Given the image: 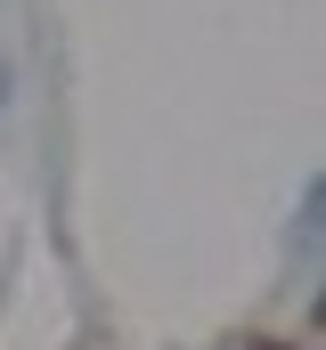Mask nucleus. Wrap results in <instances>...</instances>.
<instances>
[{
	"instance_id": "f257e3e1",
	"label": "nucleus",
	"mask_w": 326,
	"mask_h": 350,
	"mask_svg": "<svg viewBox=\"0 0 326 350\" xmlns=\"http://www.w3.org/2000/svg\"><path fill=\"white\" fill-rule=\"evenodd\" d=\"M0 106H8V66H0Z\"/></svg>"
}]
</instances>
